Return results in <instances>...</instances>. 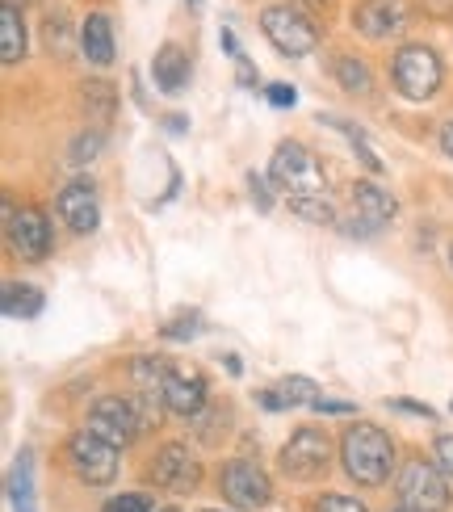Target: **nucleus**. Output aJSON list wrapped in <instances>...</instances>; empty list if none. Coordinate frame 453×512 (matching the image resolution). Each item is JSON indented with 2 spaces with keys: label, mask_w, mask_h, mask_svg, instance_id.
Returning <instances> with one entry per match:
<instances>
[{
  "label": "nucleus",
  "mask_w": 453,
  "mask_h": 512,
  "mask_svg": "<svg viewBox=\"0 0 453 512\" xmlns=\"http://www.w3.org/2000/svg\"><path fill=\"white\" fill-rule=\"evenodd\" d=\"M277 395L286 399V408H302V403H307V408H315V403L323 399V395H319V382H311L307 374H286L282 382H277Z\"/></svg>",
  "instance_id": "nucleus-24"
},
{
  "label": "nucleus",
  "mask_w": 453,
  "mask_h": 512,
  "mask_svg": "<svg viewBox=\"0 0 453 512\" xmlns=\"http://www.w3.org/2000/svg\"><path fill=\"white\" fill-rule=\"evenodd\" d=\"M172 378V361L160 353H143L131 361V382L143 395H160L164 399V382Z\"/></svg>",
  "instance_id": "nucleus-19"
},
{
  "label": "nucleus",
  "mask_w": 453,
  "mask_h": 512,
  "mask_svg": "<svg viewBox=\"0 0 453 512\" xmlns=\"http://www.w3.org/2000/svg\"><path fill=\"white\" fill-rule=\"evenodd\" d=\"M68 462L72 475L89 487H105L118 479V445H110L105 437H97L93 429H80L68 441Z\"/></svg>",
  "instance_id": "nucleus-5"
},
{
  "label": "nucleus",
  "mask_w": 453,
  "mask_h": 512,
  "mask_svg": "<svg viewBox=\"0 0 453 512\" xmlns=\"http://www.w3.org/2000/svg\"><path fill=\"white\" fill-rule=\"evenodd\" d=\"M386 408L391 412H407V416H420V420H437V412L428 408L420 399H386Z\"/></svg>",
  "instance_id": "nucleus-33"
},
{
  "label": "nucleus",
  "mask_w": 453,
  "mask_h": 512,
  "mask_svg": "<svg viewBox=\"0 0 453 512\" xmlns=\"http://www.w3.org/2000/svg\"><path fill=\"white\" fill-rule=\"evenodd\" d=\"M248 194H252V202L265 210H273V189H269V177H261V173H248Z\"/></svg>",
  "instance_id": "nucleus-32"
},
{
  "label": "nucleus",
  "mask_w": 453,
  "mask_h": 512,
  "mask_svg": "<svg viewBox=\"0 0 453 512\" xmlns=\"http://www.w3.org/2000/svg\"><path fill=\"white\" fill-rule=\"evenodd\" d=\"M424 9L433 17H449L453 13V0H424Z\"/></svg>",
  "instance_id": "nucleus-40"
},
{
  "label": "nucleus",
  "mask_w": 453,
  "mask_h": 512,
  "mask_svg": "<svg viewBox=\"0 0 453 512\" xmlns=\"http://www.w3.org/2000/svg\"><path fill=\"white\" fill-rule=\"evenodd\" d=\"M42 38H47V51L51 55H59V59H68L72 55V26L63 17H47V26H42Z\"/></svg>",
  "instance_id": "nucleus-26"
},
{
  "label": "nucleus",
  "mask_w": 453,
  "mask_h": 512,
  "mask_svg": "<svg viewBox=\"0 0 453 512\" xmlns=\"http://www.w3.org/2000/svg\"><path fill=\"white\" fill-rule=\"evenodd\" d=\"M84 105L97 110V114H114V84L89 80V84H84Z\"/></svg>",
  "instance_id": "nucleus-27"
},
{
  "label": "nucleus",
  "mask_w": 453,
  "mask_h": 512,
  "mask_svg": "<svg viewBox=\"0 0 453 512\" xmlns=\"http://www.w3.org/2000/svg\"><path fill=\"white\" fill-rule=\"evenodd\" d=\"M311 512H370L361 500H349V496H319Z\"/></svg>",
  "instance_id": "nucleus-31"
},
{
  "label": "nucleus",
  "mask_w": 453,
  "mask_h": 512,
  "mask_svg": "<svg viewBox=\"0 0 453 512\" xmlns=\"http://www.w3.org/2000/svg\"><path fill=\"white\" fill-rule=\"evenodd\" d=\"M156 512H177V508H156Z\"/></svg>",
  "instance_id": "nucleus-47"
},
{
  "label": "nucleus",
  "mask_w": 453,
  "mask_h": 512,
  "mask_svg": "<svg viewBox=\"0 0 453 512\" xmlns=\"http://www.w3.org/2000/svg\"><path fill=\"white\" fill-rule=\"evenodd\" d=\"M219 42H223V51H227V55H235V59H240V55H244V51H240V42H235V34H231L227 26L219 30Z\"/></svg>",
  "instance_id": "nucleus-39"
},
{
  "label": "nucleus",
  "mask_w": 453,
  "mask_h": 512,
  "mask_svg": "<svg viewBox=\"0 0 453 512\" xmlns=\"http://www.w3.org/2000/svg\"><path fill=\"white\" fill-rule=\"evenodd\" d=\"M147 475H151V483H156V487H164V492L189 496L193 487L202 483V462H198V454H193L185 441H168V445H160V454L151 458Z\"/></svg>",
  "instance_id": "nucleus-8"
},
{
  "label": "nucleus",
  "mask_w": 453,
  "mask_h": 512,
  "mask_svg": "<svg viewBox=\"0 0 453 512\" xmlns=\"http://www.w3.org/2000/svg\"><path fill=\"white\" fill-rule=\"evenodd\" d=\"M395 492H399V504L416 508V512H445L449 508V479L441 466L424 462V458H412L399 471L395 479Z\"/></svg>",
  "instance_id": "nucleus-4"
},
{
  "label": "nucleus",
  "mask_w": 453,
  "mask_h": 512,
  "mask_svg": "<svg viewBox=\"0 0 453 512\" xmlns=\"http://www.w3.org/2000/svg\"><path fill=\"white\" fill-rule=\"evenodd\" d=\"M441 152H445V156H453V122H445V126H441Z\"/></svg>",
  "instance_id": "nucleus-41"
},
{
  "label": "nucleus",
  "mask_w": 453,
  "mask_h": 512,
  "mask_svg": "<svg viewBox=\"0 0 453 512\" xmlns=\"http://www.w3.org/2000/svg\"><path fill=\"white\" fill-rule=\"evenodd\" d=\"M449 408H453V399H449Z\"/></svg>",
  "instance_id": "nucleus-50"
},
{
  "label": "nucleus",
  "mask_w": 453,
  "mask_h": 512,
  "mask_svg": "<svg viewBox=\"0 0 453 512\" xmlns=\"http://www.w3.org/2000/svg\"><path fill=\"white\" fill-rule=\"evenodd\" d=\"M89 429L97 437H105L110 445H131L143 433V412L135 399H122V395H105L89 408Z\"/></svg>",
  "instance_id": "nucleus-9"
},
{
  "label": "nucleus",
  "mask_w": 453,
  "mask_h": 512,
  "mask_svg": "<svg viewBox=\"0 0 453 512\" xmlns=\"http://www.w3.org/2000/svg\"><path fill=\"white\" fill-rule=\"evenodd\" d=\"M0 307H5L9 319H34V315H42V307H47V298H42V290L30 282H5Z\"/></svg>",
  "instance_id": "nucleus-20"
},
{
  "label": "nucleus",
  "mask_w": 453,
  "mask_h": 512,
  "mask_svg": "<svg viewBox=\"0 0 453 512\" xmlns=\"http://www.w3.org/2000/svg\"><path fill=\"white\" fill-rule=\"evenodd\" d=\"M340 462L349 471L353 483H365V487H382L391 479V466H395V441L386 437L378 424H349L340 437Z\"/></svg>",
  "instance_id": "nucleus-1"
},
{
  "label": "nucleus",
  "mask_w": 453,
  "mask_h": 512,
  "mask_svg": "<svg viewBox=\"0 0 453 512\" xmlns=\"http://www.w3.org/2000/svg\"><path fill=\"white\" fill-rule=\"evenodd\" d=\"M315 412H328V416H353L357 408H353V403H344V399H319V403H315Z\"/></svg>",
  "instance_id": "nucleus-36"
},
{
  "label": "nucleus",
  "mask_w": 453,
  "mask_h": 512,
  "mask_svg": "<svg viewBox=\"0 0 453 512\" xmlns=\"http://www.w3.org/2000/svg\"><path fill=\"white\" fill-rule=\"evenodd\" d=\"M151 80H156V89L177 97L185 93L189 84V55L177 47V42H164V47L156 51V59H151Z\"/></svg>",
  "instance_id": "nucleus-15"
},
{
  "label": "nucleus",
  "mask_w": 453,
  "mask_h": 512,
  "mask_svg": "<svg viewBox=\"0 0 453 512\" xmlns=\"http://www.w3.org/2000/svg\"><path fill=\"white\" fill-rule=\"evenodd\" d=\"M328 462H332V441L319 429H311V424L298 429L282 450V471L290 479H319L323 471H328Z\"/></svg>",
  "instance_id": "nucleus-11"
},
{
  "label": "nucleus",
  "mask_w": 453,
  "mask_h": 512,
  "mask_svg": "<svg viewBox=\"0 0 453 512\" xmlns=\"http://www.w3.org/2000/svg\"><path fill=\"white\" fill-rule=\"evenodd\" d=\"M319 122H323V126H332V131H340V135H349V143H353L357 160H361L365 168H370V173H382V160H378V152L370 147V135H365L357 122H349V118H336V114H319Z\"/></svg>",
  "instance_id": "nucleus-22"
},
{
  "label": "nucleus",
  "mask_w": 453,
  "mask_h": 512,
  "mask_svg": "<svg viewBox=\"0 0 453 512\" xmlns=\"http://www.w3.org/2000/svg\"><path fill=\"white\" fill-rule=\"evenodd\" d=\"M219 492L235 508H265L273 500V483L252 458H231L219 471Z\"/></svg>",
  "instance_id": "nucleus-10"
},
{
  "label": "nucleus",
  "mask_w": 453,
  "mask_h": 512,
  "mask_svg": "<svg viewBox=\"0 0 453 512\" xmlns=\"http://www.w3.org/2000/svg\"><path fill=\"white\" fill-rule=\"evenodd\" d=\"M336 80H340V89L344 93H357V97H365L374 89V76H370V63H361V59H353V55H344V59H336Z\"/></svg>",
  "instance_id": "nucleus-23"
},
{
  "label": "nucleus",
  "mask_w": 453,
  "mask_h": 512,
  "mask_svg": "<svg viewBox=\"0 0 453 512\" xmlns=\"http://www.w3.org/2000/svg\"><path fill=\"white\" fill-rule=\"evenodd\" d=\"M101 512H156V508H151V500L143 492H122V496H114L110 504H105Z\"/></svg>",
  "instance_id": "nucleus-29"
},
{
  "label": "nucleus",
  "mask_w": 453,
  "mask_h": 512,
  "mask_svg": "<svg viewBox=\"0 0 453 512\" xmlns=\"http://www.w3.org/2000/svg\"><path fill=\"white\" fill-rule=\"evenodd\" d=\"M59 215L63 223H68V231H76V236H89V231H97L101 223V202H97V189L89 177H76L59 189Z\"/></svg>",
  "instance_id": "nucleus-13"
},
{
  "label": "nucleus",
  "mask_w": 453,
  "mask_h": 512,
  "mask_svg": "<svg viewBox=\"0 0 453 512\" xmlns=\"http://www.w3.org/2000/svg\"><path fill=\"white\" fill-rule=\"evenodd\" d=\"M189 5H198V0H189Z\"/></svg>",
  "instance_id": "nucleus-49"
},
{
  "label": "nucleus",
  "mask_w": 453,
  "mask_h": 512,
  "mask_svg": "<svg viewBox=\"0 0 453 512\" xmlns=\"http://www.w3.org/2000/svg\"><path fill=\"white\" fill-rule=\"evenodd\" d=\"M202 332V315L198 311H177V319H168L164 324V336L168 340H189Z\"/></svg>",
  "instance_id": "nucleus-28"
},
{
  "label": "nucleus",
  "mask_w": 453,
  "mask_h": 512,
  "mask_svg": "<svg viewBox=\"0 0 453 512\" xmlns=\"http://www.w3.org/2000/svg\"><path fill=\"white\" fill-rule=\"evenodd\" d=\"M256 403H261L265 412H286V399L277 395V387L273 391H261V395H256Z\"/></svg>",
  "instance_id": "nucleus-37"
},
{
  "label": "nucleus",
  "mask_w": 453,
  "mask_h": 512,
  "mask_svg": "<svg viewBox=\"0 0 453 512\" xmlns=\"http://www.w3.org/2000/svg\"><path fill=\"white\" fill-rule=\"evenodd\" d=\"M5 5H17L21 9V5H34V0H5Z\"/></svg>",
  "instance_id": "nucleus-44"
},
{
  "label": "nucleus",
  "mask_w": 453,
  "mask_h": 512,
  "mask_svg": "<svg viewBox=\"0 0 453 512\" xmlns=\"http://www.w3.org/2000/svg\"><path fill=\"white\" fill-rule=\"evenodd\" d=\"M412 21V5L407 0H361L353 9V26L365 38H395Z\"/></svg>",
  "instance_id": "nucleus-12"
},
{
  "label": "nucleus",
  "mask_w": 453,
  "mask_h": 512,
  "mask_svg": "<svg viewBox=\"0 0 453 512\" xmlns=\"http://www.w3.org/2000/svg\"><path fill=\"white\" fill-rule=\"evenodd\" d=\"M302 5H307L311 13H323V17H328V13H332V5H336V0H302Z\"/></svg>",
  "instance_id": "nucleus-42"
},
{
  "label": "nucleus",
  "mask_w": 453,
  "mask_h": 512,
  "mask_svg": "<svg viewBox=\"0 0 453 512\" xmlns=\"http://www.w3.org/2000/svg\"><path fill=\"white\" fill-rule=\"evenodd\" d=\"M449 265H453V244H449Z\"/></svg>",
  "instance_id": "nucleus-46"
},
{
  "label": "nucleus",
  "mask_w": 453,
  "mask_h": 512,
  "mask_svg": "<svg viewBox=\"0 0 453 512\" xmlns=\"http://www.w3.org/2000/svg\"><path fill=\"white\" fill-rule=\"evenodd\" d=\"M80 55L97 63V68H110L114 63V21L105 17V13H93L89 21H84V30H80Z\"/></svg>",
  "instance_id": "nucleus-16"
},
{
  "label": "nucleus",
  "mask_w": 453,
  "mask_h": 512,
  "mask_svg": "<svg viewBox=\"0 0 453 512\" xmlns=\"http://www.w3.org/2000/svg\"><path fill=\"white\" fill-rule=\"evenodd\" d=\"M9 504L13 512H38V500H34V454L21 450L13 471H9Z\"/></svg>",
  "instance_id": "nucleus-18"
},
{
  "label": "nucleus",
  "mask_w": 453,
  "mask_h": 512,
  "mask_svg": "<svg viewBox=\"0 0 453 512\" xmlns=\"http://www.w3.org/2000/svg\"><path fill=\"white\" fill-rule=\"evenodd\" d=\"M202 512H219V508H202Z\"/></svg>",
  "instance_id": "nucleus-48"
},
{
  "label": "nucleus",
  "mask_w": 453,
  "mask_h": 512,
  "mask_svg": "<svg viewBox=\"0 0 453 512\" xmlns=\"http://www.w3.org/2000/svg\"><path fill=\"white\" fill-rule=\"evenodd\" d=\"M433 450H437V466L445 471V479L453 483V433H441Z\"/></svg>",
  "instance_id": "nucleus-34"
},
{
  "label": "nucleus",
  "mask_w": 453,
  "mask_h": 512,
  "mask_svg": "<svg viewBox=\"0 0 453 512\" xmlns=\"http://www.w3.org/2000/svg\"><path fill=\"white\" fill-rule=\"evenodd\" d=\"M101 131H89V135H76V143H72V160L76 164H84V160H93L97 152H101Z\"/></svg>",
  "instance_id": "nucleus-30"
},
{
  "label": "nucleus",
  "mask_w": 453,
  "mask_h": 512,
  "mask_svg": "<svg viewBox=\"0 0 453 512\" xmlns=\"http://www.w3.org/2000/svg\"><path fill=\"white\" fill-rule=\"evenodd\" d=\"M353 202H357V215H361L365 223H374L378 231H382L386 223H395V215H399V202L386 194L378 181H357Z\"/></svg>",
  "instance_id": "nucleus-17"
},
{
  "label": "nucleus",
  "mask_w": 453,
  "mask_h": 512,
  "mask_svg": "<svg viewBox=\"0 0 453 512\" xmlns=\"http://www.w3.org/2000/svg\"><path fill=\"white\" fill-rule=\"evenodd\" d=\"M391 80H395V89H399L407 101H428V97H437L441 80H445L441 55H437L433 47H424V42H407V47L395 51Z\"/></svg>",
  "instance_id": "nucleus-3"
},
{
  "label": "nucleus",
  "mask_w": 453,
  "mask_h": 512,
  "mask_svg": "<svg viewBox=\"0 0 453 512\" xmlns=\"http://www.w3.org/2000/svg\"><path fill=\"white\" fill-rule=\"evenodd\" d=\"M0 59H5L9 68L26 59V21H21V9L17 5L0 9Z\"/></svg>",
  "instance_id": "nucleus-21"
},
{
  "label": "nucleus",
  "mask_w": 453,
  "mask_h": 512,
  "mask_svg": "<svg viewBox=\"0 0 453 512\" xmlns=\"http://www.w3.org/2000/svg\"><path fill=\"white\" fill-rule=\"evenodd\" d=\"M5 240L21 261H47L51 252V219L34 206H5Z\"/></svg>",
  "instance_id": "nucleus-7"
},
{
  "label": "nucleus",
  "mask_w": 453,
  "mask_h": 512,
  "mask_svg": "<svg viewBox=\"0 0 453 512\" xmlns=\"http://www.w3.org/2000/svg\"><path fill=\"white\" fill-rule=\"evenodd\" d=\"M269 181H273L277 189H286L290 198L323 194V189H328V173H323L319 156L311 152V147L294 143V139H286V143L273 152V160H269Z\"/></svg>",
  "instance_id": "nucleus-2"
},
{
  "label": "nucleus",
  "mask_w": 453,
  "mask_h": 512,
  "mask_svg": "<svg viewBox=\"0 0 453 512\" xmlns=\"http://www.w3.org/2000/svg\"><path fill=\"white\" fill-rule=\"evenodd\" d=\"M235 72H240V84H244V89H252V84H256V68L248 63V55L235 59Z\"/></svg>",
  "instance_id": "nucleus-38"
},
{
  "label": "nucleus",
  "mask_w": 453,
  "mask_h": 512,
  "mask_svg": "<svg viewBox=\"0 0 453 512\" xmlns=\"http://www.w3.org/2000/svg\"><path fill=\"white\" fill-rule=\"evenodd\" d=\"M265 97H269V105H277V110H290V105L298 101L294 84H269V89H265Z\"/></svg>",
  "instance_id": "nucleus-35"
},
{
  "label": "nucleus",
  "mask_w": 453,
  "mask_h": 512,
  "mask_svg": "<svg viewBox=\"0 0 453 512\" xmlns=\"http://www.w3.org/2000/svg\"><path fill=\"white\" fill-rule=\"evenodd\" d=\"M164 408L168 412H177L185 420H193L202 408H206V382L202 374H193V370H172V378L164 382Z\"/></svg>",
  "instance_id": "nucleus-14"
},
{
  "label": "nucleus",
  "mask_w": 453,
  "mask_h": 512,
  "mask_svg": "<svg viewBox=\"0 0 453 512\" xmlns=\"http://www.w3.org/2000/svg\"><path fill=\"white\" fill-rule=\"evenodd\" d=\"M261 30H265V38L273 42L282 55H290V59H302V55H311L315 47H319V30H315V21H307L298 9H290V5H273V9H265L261 13Z\"/></svg>",
  "instance_id": "nucleus-6"
},
{
  "label": "nucleus",
  "mask_w": 453,
  "mask_h": 512,
  "mask_svg": "<svg viewBox=\"0 0 453 512\" xmlns=\"http://www.w3.org/2000/svg\"><path fill=\"white\" fill-rule=\"evenodd\" d=\"M391 512H416V508H407V504H399V508H391Z\"/></svg>",
  "instance_id": "nucleus-45"
},
{
  "label": "nucleus",
  "mask_w": 453,
  "mask_h": 512,
  "mask_svg": "<svg viewBox=\"0 0 453 512\" xmlns=\"http://www.w3.org/2000/svg\"><path fill=\"white\" fill-rule=\"evenodd\" d=\"M290 210L298 219H307V223H323V227H332V223H340L336 219V206L323 198V194H302V198H290Z\"/></svg>",
  "instance_id": "nucleus-25"
},
{
  "label": "nucleus",
  "mask_w": 453,
  "mask_h": 512,
  "mask_svg": "<svg viewBox=\"0 0 453 512\" xmlns=\"http://www.w3.org/2000/svg\"><path fill=\"white\" fill-rule=\"evenodd\" d=\"M168 131H172V135H181V131H189V122H185L181 114H172V118H168Z\"/></svg>",
  "instance_id": "nucleus-43"
}]
</instances>
